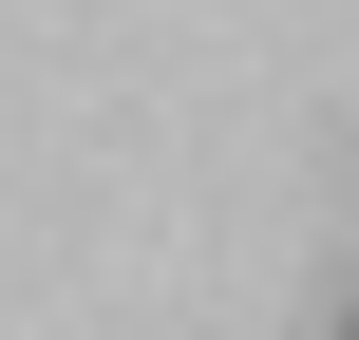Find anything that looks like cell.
<instances>
[{
    "mask_svg": "<svg viewBox=\"0 0 359 340\" xmlns=\"http://www.w3.org/2000/svg\"><path fill=\"white\" fill-rule=\"evenodd\" d=\"M341 340H359V322H341Z\"/></svg>",
    "mask_w": 359,
    "mask_h": 340,
    "instance_id": "1",
    "label": "cell"
}]
</instances>
